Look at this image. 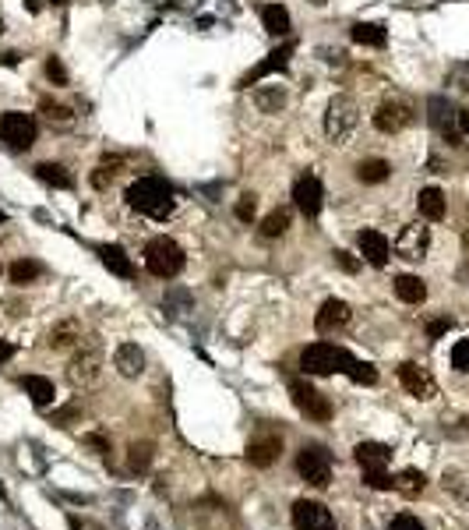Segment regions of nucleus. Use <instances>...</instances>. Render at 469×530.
Listing matches in <instances>:
<instances>
[{
    "label": "nucleus",
    "mask_w": 469,
    "mask_h": 530,
    "mask_svg": "<svg viewBox=\"0 0 469 530\" xmlns=\"http://www.w3.org/2000/svg\"><path fill=\"white\" fill-rule=\"evenodd\" d=\"M173 304H184V308H188V304H190V294H188V290H170V294H166V312H170Z\"/></svg>",
    "instance_id": "obj_45"
},
{
    "label": "nucleus",
    "mask_w": 469,
    "mask_h": 530,
    "mask_svg": "<svg viewBox=\"0 0 469 530\" xmlns=\"http://www.w3.org/2000/svg\"><path fill=\"white\" fill-rule=\"evenodd\" d=\"M39 110H43V113H46V120H50V124H57V127H71V124H75V113H71L68 106H57V103H50V100H43Z\"/></svg>",
    "instance_id": "obj_36"
},
{
    "label": "nucleus",
    "mask_w": 469,
    "mask_h": 530,
    "mask_svg": "<svg viewBox=\"0 0 469 530\" xmlns=\"http://www.w3.org/2000/svg\"><path fill=\"white\" fill-rule=\"evenodd\" d=\"M102 375V343L89 336V339H82L78 346H75V357H71V364H68V378H71V386H92L95 378Z\"/></svg>",
    "instance_id": "obj_3"
},
{
    "label": "nucleus",
    "mask_w": 469,
    "mask_h": 530,
    "mask_svg": "<svg viewBox=\"0 0 469 530\" xmlns=\"http://www.w3.org/2000/svg\"><path fill=\"white\" fill-rule=\"evenodd\" d=\"M357 177H360L364 184H381V181L392 177V166H388L384 159H364V163L357 166Z\"/></svg>",
    "instance_id": "obj_31"
},
{
    "label": "nucleus",
    "mask_w": 469,
    "mask_h": 530,
    "mask_svg": "<svg viewBox=\"0 0 469 530\" xmlns=\"http://www.w3.org/2000/svg\"><path fill=\"white\" fill-rule=\"evenodd\" d=\"M353 456H357V463H360L364 470H384L388 460H392V449L381 445V442H360V445L353 449Z\"/></svg>",
    "instance_id": "obj_20"
},
{
    "label": "nucleus",
    "mask_w": 469,
    "mask_h": 530,
    "mask_svg": "<svg viewBox=\"0 0 469 530\" xmlns=\"http://www.w3.org/2000/svg\"><path fill=\"white\" fill-rule=\"evenodd\" d=\"M46 78H50L53 85H68V68H64L60 57H50V60H46Z\"/></svg>",
    "instance_id": "obj_38"
},
{
    "label": "nucleus",
    "mask_w": 469,
    "mask_h": 530,
    "mask_svg": "<svg viewBox=\"0 0 469 530\" xmlns=\"http://www.w3.org/2000/svg\"><path fill=\"white\" fill-rule=\"evenodd\" d=\"M399 382H402V389H406L409 396H416V400H431V396L438 393V386H434V378L427 375V368H420V364H413V361L399 364Z\"/></svg>",
    "instance_id": "obj_12"
},
{
    "label": "nucleus",
    "mask_w": 469,
    "mask_h": 530,
    "mask_svg": "<svg viewBox=\"0 0 469 530\" xmlns=\"http://www.w3.org/2000/svg\"><path fill=\"white\" fill-rule=\"evenodd\" d=\"M46 343H50V350H75L82 343V325L75 318H64L60 325L50 329V339Z\"/></svg>",
    "instance_id": "obj_21"
},
{
    "label": "nucleus",
    "mask_w": 469,
    "mask_h": 530,
    "mask_svg": "<svg viewBox=\"0 0 469 530\" xmlns=\"http://www.w3.org/2000/svg\"><path fill=\"white\" fill-rule=\"evenodd\" d=\"M293 527L296 530H335V516L321 502L300 499V502H293Z\"/></svg>",
    "instance_id": "obj_9"
},
{
    "label": "nucleus",
    "mask_w": 469,
    "mask_h": 530,
    "mask_svg": "<svg viewBox=\"0 0 469 530\" xmlns=\"http://www.w3.org/2000/svg\"><path fill=\"white\" fill-rule=\"evenodd\" d=\"M237 219H240V223H251V219H254V212H258V198H254V195H240V202H237Z\"/></svg>",
    "instance_id": "obj_39"
},
{
    "label": "nucleus",
    "mask_w": 469,
    "mask_h": 530,
    "mask_svg": "<svg viewBox=\"0 0 469 530\" xmlns=\"http://www.w3.org/2000/svg\"><path fill=\"white\" fill-rule=\"evenodd\" d=\"M452 364H455V371H469V339H459V343H455Z\"/></svg>",
    "instance_id": "obj_40"
},
{
    "label": "nucleus",
    "mask_w": 469,
    "mask_h": 530,
    "mask_svg": "<svg viewBox=\"0 0 469 530\" xmlns=\"http://www.w3.org/2000/svg\"><path fill=\"white\" fill-rule=\"evenodd\" d=\"M127 206L152 219H166L173 212V188L163 177H141L138 184L127 188Z\"/></svg>",
    "instance_id": "obj_1"
},
{
    "label": "nucleus",
    "mask_w": 469,
    "mask_h": 530,
    "mask_svg": "<svg viewBox=\"0 0 469 530\" xmlns=\"http://www.w3.org/2000/svg\"><path fill=\"white\" fill-rule=\"evenodd\" d=\"M335 265H339L343 272H360V262H357L350 251H335Z\"/></svg>",
    "instance_id": "obj_42"
},
{
    "label": "nucleus",
    "mask_w": 469,
    "mask_h": 530,
    "mask_svg": "<svg viewBox=\"0 0 469 530\" xmlns=\"http://www.w3.org/2000/svg\"><path fill=\"white\" fill-rule=\"evenodd\" d=\"M395 488H399L402 495H409V499H416V495H420V492L427 488V477H424L420 470H413V467H409V470H402V474L395 477Z\"/></svg>",
    "instance_id": "obj_32"
},
{
    "label": "nucleus",
    "mask_w": 469,
    "mask_h": 530,
    "mask_svg": "<svg viewBox=\"0 0 469 530\" xmlns=\"http://www.w3.org/2000/svg\"><path fill=\"white\" fill-rule=\"evenodd\" d=\"M459 127H463V134H469V110H459Z\"/></svg>",
    "instance_id": "obj_49"
},
{
    "label": "nucleus",
    "mask_w": 469,
    "mask_h": 530,
    "mask_svg": "<svg viewBox=\"0 0 469 530\" xmlns=\"http://www.w3.org/2000/svg\"><path fill=\"white\" fill-rule=\"evenodd\" d=\"M466 272H469V269H466Z\"/></svg>",
    "instance_id": "obj_55"
},
{
    "label": "nucleus",
    "mask_w": 469,
    "mask_h": 530,
    "mask_svg": "<svg viewBox=\"0 0 469 530\" xmlns=\"http://www.w3.org/2000/svg\"><path fill=\"white\" fill-rule=\"evenodd\" d=\"M0 138L11 149H32V142H36V120H32V113H18V110L4 113L0 117Z\"/></svg>",
    "instance_id": "obj_8"
},
{
    "label": "nucleus",
    "mask_w": 469,
    "mask_h": 530,
    "mask_svg": "<svg viewBox=\"0 0 469 530\" xmlns=\"http://www.w3.org/2000/svg\"><path fill=\"white\" fill-rule=\"evenodd\" d=\"M11 357H14V346H11L7 339H0V364H4V361H11Z\"/></svg>",
    "instance_id": "obj_48"
},
{
    "label": "nucleus",
    "mask_w": 469,
    "mask_h": 530,
    "mask_svg": "<svg viewBox=\"0 0 469 530\" xmlns=\"http://www.w3.org/2000/svg\"><path fill=\"white\" fill-rule=\"evenodd\" d=\"M145 269L159 280H173L180 269H184V248L170 237H156L149 248H145Z\"/></svg>",
    "instance_id": "obj_4"
},
{
    "label": "nucleus",
    "mask_w": 469,
    "mask_h": 530,
    "mask_svg": "<svg viewBox=\"0 0 469 530\" xmlns=\"http://www.w3.org/2000/svg\"><path fill=\"white\" fill-rule=\"evenodd\" d=\"M321 198H325V195H321V181H318V177L307 174V177H300V181L293 184V206L303 212L307 219H314V216L321 212Z\"/></svg>",
    "instance_id": "obj_13"
},
{
    "label": "nucleus",
    "mask_w": 469,
    "mask_h": 530,
    "mask_svg": "<svg viewBox=\"0 0 469 530\" xmlns=\"http://www.w3.org/2000/svg\"><path fill=\"white\" fill-rule=\"evenodd\" d=\"M346 375L353 378V382H360V386H374L377 382V368L374 364H367V361H350V368H346Z\"/></svg>",
    "instance_id": "obj_35"
},
{
    "label": "nucleus",
    "mask_w": 469,
    "mask_h": 530,
    "mask_svg": "<svg viewBox=\"0 0 469 530\" xmlns=\"http://www.w3.org/2000/svg\"><path fill=\"white\" fill-rule=\"evenodd\" d=\"M289 230V209H276L265 216V223H262V237H282Z\"/></svg>",
    "instance_id": "obj_34"
},
{
    "label": "nucleus",
    "mask_w": 469,
    "mask_h": 530,
    "mask_svg": "<svg viewBox=\"0 0 469 530\" xmlns=\"http://www.w3.org/2000/svg\"><path fill=\"white\" fill-rule=\"evenodd\" d=\"M360 124V106L353 103L350 96H335L332 103L325 106V138L332 145H346L353 138Z\"/></svg>",
    "instance_id": "obj_2"
},
{
    "label": "nucleus",
    "mask_w": 469,
    "mask_h": 530,
    "mask_svg": "<svg viewBox=\"0 0 469 530\" xmlns=\"http://www.w3.org/2000/svg\"><path fill=\"white\" fill-rule=\"evenodd\" d=\"M0 223H7V216H4V212H0Z\"/></svg>",
    "instance_id": "obj_54"
},
{
    "label": "nucleus",
    "mask_w": 469,
    "mask_h": 530,
    "mask_svg": "<svg viewBox=\"0 0 469 530\" xmlns=\"http://www.w3.org/2000/svg\"><path fill=\"white\" fill-rule=\"evenodd\" d=\"M448 329H452V318H434V322L427 325V336H431V339H441Z\"/></svg>",
    "instance_id": "obj_44"
},
{
    "label": "nucleus",
    "mask_w": 469,
    "mask_h": 530,
    "mask_svg": "<svg viewBox=\"0 0 469 530\" xmlns=\"http://www.w3.org/2000/svg\"><path fill=\"white\" fill-rule=\"evenodd\" d=\"M395 294H399V301H406V304H420L424 297H427V287H424V280L420 276H399L395 280Z\"/></svg>",
    "instance_id": "obj_26"
},
{
    "label": "nucleus",
    "mask_w": 469,
    "mask_h": 530,
    "mask_svg": "<svg viewBox=\"0 0 469 530\" xmlns=\"http://www.w3.org/2000/svg\"><path fill=\"white\" fill-rule=\"evenodd\" d=\"M448 85H455L459 92H469V64L452 68V75H448Z\"/></svg>",
    "instance_id": "obj_41"
},
{
    "label": "nucleus",
    "mask_w": 469,
    "mask_h": 530,
    "mask_svg": "<svg viewBox=\"0 0 469 530\" xmlns=\"http://www.w3.org/2000/svg\"><path fill=\"white\" fill-rule=\"evenodd\" d=\"M99 258H102V265H106L113 276H120V280H134V262L127 258L124 248H117V244H102V248H99Z\"/></svg>",
    "instance_id": "obj_19"
},
{
    "label": "nucleus",
    "mask_w": 469,
    "mask_h": 530,
    "mask_svg": "<svg viewBox=\"0 0 469 530\" xmlns=\"http://www.w3.org/2000/svg\"><path fill=\"white\" fill-rule=\"evenodd\" d=\"M289 396H293L296 410L307 414L311 421H328V418H332V403H328V396H321L311 382L293 378V382H289Z\"/></svg>",
    "instance_id": "obj_7"
},
{
    "label": "nucleus",
    "mask_w": 469,
    "mask_h": 530,
    "mask_svg": "<svg viewBox=\"0 0 469 530\" xmlns=\"http://www.w3.org/2000/svg\"><path fill=\"white\" fill-rule=\"evenodd\" d=\"M416 206H420V216L431 219V223L445 219V195H441V188H424L420 198H416Z\"/></svg>",
    "instance_id": "obj_24"
},
{
    "label": "nucleus",
    "mask_w": 469,
    "mask_h": 530,
    "mask_svg": "<svg viewBox=\"0 0 469 530\" xmlns=\"http://www.w3.org/2000/svg\"><path fill=\"white\" fill-rule=\"evenodd\" d=\"M127 463H131V470H134V474H145V470L152 467V442H134V445H131Z\"/></svg>",
    "instance_id": "obj_33"
},
{
    "label": "nucleus",
    "mask_w": 469,
    "mask_h": 530,
    "mask_svg": "<svg viewBox=\"0 0 469 530\" xmlns=\"http://www.w3.org/2000/svg\"><path fill=\"white\" fill-rule=\"evenodd\" d=\"M39 276H43V265H39L36 258H18V262L11 265V283H14V287L36 283Z\"/></svg>",
    "instance_id": "obj_30"
},
{
    "label": "nucleus",
    "mask_w": 469,
    "mask_h": 530,
    "mask_svg": "<svg viewBox=\"0 0 469 530\" xmlns=\"http://www.w3.org/2000/svg\"><path fill=\"white\" fill-rule=\"evenodd\" d=\"M427 113H431V124L445 134V142H452V145H455V142H459V134L452 131V124H459L455 106L448 103L445 96H431V100H427Z\"/></svg>",
    "instance_id": "obj_14"
},
{
    "label": "nucleus",
    "mask_w": 469,
    "mask_h": 530,
    "mask_svg": "<svg viewBox=\"0 0 469 530\" xmlns=\"http://www.w3.org/2000/svg\"><path fill=\"white\" fill-rule=\"evenodd\" d=\"M262 25H265L269 36H289V11L279 7V4L262 7Z\"/></svg>",
    "instance_id": "obj_25"
},
{
    "label": "nucleus",
    "mask_w": 469,
    "mask_h": 530,
    "mask_svg": "<svg viewBox=\"0 0 469 530\" xmlns=\"http://www.w3.org/2000/svg\"><path fill=\"white\" fill-rule=\"evenodd\" d=\"M286 89L282 85H258L254 89V106L262 110V113H279L282 106H286Z\"/></svg>",
    "instance_id": "obj_23"
},
{
    "label": "nucleus",
    "mask_w": 469,
    "mask_h": 530,
    "mask_svg": "<svg viewBox=\"0 0 469 530\" xmlns=\"http://www.w3.org/2000/svg\"><path fill=\"white\" fill-rule=\"evenodd\" d=\"M392 530H424V524H420L416 516L402 513V516H395V520H392Z\"/></svg>",
    "instance_id": "obj_43"
},
{
    "label": "nucleus",
    "mask_w": 469,
    "mask_h": 530,
    "mask_svg": "<svg viewBox=\"0 0 469 530\" xmlns=\"http://www.w3.org/2000/svg\"><path fill=\"white\" fill-rule=\"evenodd\" d=\"M293 50H296L293 43H282L279 50H272V53H269V57H265V60H262V64H258V68H254V71H251V75L244 78V85L251 89V85H258L262 78H269V75H276V71H282V68L289 64V57H293Z\"/></svg>",
    "instance_id": "obj_16"
},
{
    "label": "nucleus",
    "mask_w": 469,
    "mask_h": 530,
    "mask_svg": "<svg viewBox=\"0 0 469 530\" xmlns=\"http://www.w3.org/2000/svg\"><path fill=\"white\" fill-rule=\"evenodd\" d=\"M36 177L46 181V184H53V188H64V191L75 188V177H71L60 163H39V166H36Z\"/></svg>",
    "instance_id": "obj_29"
},
{
    "label": "nucleus",
    "mask_w": 469,
    "mask_h": 530,
    "mask_svg": "<svg viewBox=\"0 0 469 530\" xmlns=\"http://www.w3.org/2000/svg\"><path fill=\"white\" fill-rule=\"evenodd\" d=\"M71 418H75V407H64V410L57 414V421H71Z\"/></svg>",
    "instance_id": "obj_50"
},
{
    "label": "nucleus",
    "mask_w": 469,
    "mask_h": 530,
    "mask_svg": "<svg viewBox=\"0 0 469 530\" xmlns=\"http://www.w3.org/2000/svg\"><path fill=\"white\" fill-rule=\"evenodd\" d=\"M357 244H360V255L374 265V269H381V265H388V237L384 233H377V230H360V237H357Z\"/></svg>",
    "instance_id": "obj_18"
},
{
    "label": "nucleus",
    "mask_w": 469,
    "mask_h": 530,
    "mask_svg": "<svg viewBox=\"0 0 469 530\" xmlns=\"http://www.w3.org/2000/svg\"><path fill=\"white\" fill-rule=\"evenodd\" d=\"M353 361L350 350L343 346H332V343H311L303 354H300V368L307 375H332V371H346Z\"/></svg>",
    "instance_id": "obj_5"
},
{
    "label": "nucleus",
    "mask_w": 469,
    "mask_h": 530,
    "mask_svg": "<svg viewBox=\"0 0 469 530\" xmlns=\"http://www.w3.org/2000/svg\"><path fill=\"white\" fill-rule=\"evenodd\" d=\"M427 248H431V226H424V223H409L395 237V251L409 262H420L427 255Z\"/></svg>",
    "instance_id": "obj_11"
},
{
    "label": "nucleus",
    "mask_w": 469,
    "mask_h": 530,
    "mask_svg": "<svg viewBox=\"0 0 469 530\" xmlns=\"http://www.w3.org/2000/svg\"><path fill=\"white\" fill-rule=\"evenodd\" d=\"M346 322H350V304H346V301L332 297V301L321 304V312H318V329H321V332H328V329H335V325H346Z\"/></svg>",
    "instance_id": "obj_22"
},
{
    "label": "nucleus",
    "mask_w": 469,
    "mask_h": 530,
    "mask_svg": "<svg viewBox=\"0 0 469 530\" xmlns=\"http://www.w3.org/2000/svg\"><path fill=\"white\" fill-rule=\"evenodd\" d=\"M21 386H25V393L32 396L36 407H46V403H53V396H57V393H53V382L43 378V375H25Z\"/></svg>",
    "instance_id": "obj_27"
},
{
    "label": "nucleus",
    "mask_w": 469,
    "mask_h": 530,
    "mask_svg": "<svg viewBox=\"0 0 469 530\" xmlns=\"http://www.w3.org/2000/svg\"><path fill=\"white\" fill-rule=\"evenodd\" d=\"M113 174H117V170H109V166H99V170L92 174V184H95V188H106V184L113 181Z\"/></svg>",
    "instance_id": "obj_46"
},
{
    "label": "nucleus",
    "mask_w": 469,
    "mask_h": 530,
    "mask_svg": "<svg viewBox=\"0 0 469 530\" xmlns=\"http://www.w3.org/2000/svg\"><path fill=\"white\" fill-rule=\"evenodd\" d=\"M296 470H300V477H303L307 484L325 488V484L332 481V452H328L325 445L311 442V445H303V449L296 452Z\"/></svg>",
    "instance_id": "obj_6"
},
{
    "label": "nucleus",
    "mask_w": 469,
    "mask_h": 530,
    "mask_svg": "<svg viewBox=\"0 0 469 530\" xmlns=\"http://www.w3.org/2000/svg\"><path fill=\"white\" fill-rule=\"evenodd\" d=\"M350 36H353V43H360V46H384V39H388L384 25H374V21H357Z\"/></svg>",
    "instance_id": "obj_28"
},
{
    "label": "nucleus",
    "mask_w": 469,
    "mask_h": 530,
    "mask_svg": "<svg viewBox=\"0 0 469 530\" xmlns=\"http://www.w3.org/2000/svg\"><path fill=\"white\" fill-rule=\"evenodd\" d=\"M113 368L124 375V378H138L145 371V350L138 343H120L113 350Z\"/></svg>",
    "instance_id": "obj_15"
},
{
    "label": "nucleus",
    "mask_w": 469,
    "mask_h": 530,
    "mask_svg": "<svg viewBox=\"0 0 469 530\" xmlns=\"http://www.w3.org/2000/svg\"><path fill=\"white\" fill-rule=\"evenodd\" d=\"M364 484L374 492H388V488H395V477H388L384 470H364Z\"/></svg>",
    "instance_id": "obj_37"
},
{
    "label": "nucleus",
    "mask_w": 469,
    "mask_h": 530,
    "mask_svg": "<svg viewBox=\"0 0 469 530\" xmlns=\"http://www.w3.org/2000/svg\"><path fill=\"white\" fill-rule=\"evenodd\" d=\"M50 4H68V0H50Z\"/></svg>",
    "instance_id": "obj_53"
},
{
    "label": "nucleus",
    "mask_w": 469,
    "mask_h": 530,
    "mask_svg": "<svg viewBox=\"0 0 469 530\" xmlns=\"http://www.w3.org/2000/svg\"><path fill=\"white\" fill-rule=\"evenodd\" d=\"M25 7H28L32 14H39V11H43V0H25Z\"/></svg>",
    "instance_id": "obj_51"
},
{
    "label": "nucleus",
    "mask_w": 469,
    "mask_h": 530,
    "mask_svg": "<svg viewBox=\"0 0 469 530\" xmlns=\"http://www.w3.org/2000/svg\"><path fill=\"white\" fill-rule=\"evenodd\" d=\"M85 445H92L95 452H109V442L102 435H85Z\"/></svg>",
    "instance_id": "obj_47"
},
{
    "label": "nucleus",
    "mask_w": 469,
    "mask_h": 530,
    "mask_svg": "<svg viewBox=\"0 0 469 530\" xmlns=\"http://www.w3.org/2000/svg\"><path fill=\"white\" fill-rule=\"evenodd\" d=\"M282 452V438L279 435H262V438H254L251 445H247V460H251V467H272L276 460H279Z\"/></svg>",
    "instance_id": "obj_17"
},
{
    "label": "nucleus",
    "mask_w": 469,
    "mask_h": 530,
    "mask_svg": "<svg viewBox=\"0 0 469 530\" xmlns=\"http://www.w3.org/2000/svg\"><path fill=\"white\" fill-rule=\"evenodd\" d=\"M409 120H413V106L406 103V100H384V103L374 110V127L377 131H384V134H395V131H402V127H409Z\"/></svg>",
    "instance_id": "obj_10"
},
{
    "label": "nucleus",
    "mask_w": 469,
    "mask_h": 530,
    "mask_svg": "<svg viewBox=\"0 0 469 530\" xmlns=\"http://www.w3.org/2000/svg\"><path fill=\"white\" fill-rule=\"evenodd\" d=\"M311 4H314V7H325V4H328V0H311Z\"/></svg>",
    "instance_id": "obj_52"
}]
</instances>
